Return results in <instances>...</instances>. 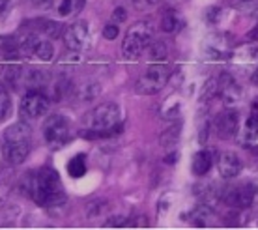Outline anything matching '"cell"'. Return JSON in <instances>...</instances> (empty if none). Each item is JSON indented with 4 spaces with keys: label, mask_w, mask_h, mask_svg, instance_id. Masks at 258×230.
<instances>
[{
    "label": "cell",
    "mask_w": 258,
    "mask_h": 230,
    "mask_svg": "<svg viewBox=\"0 0 258 230\" xmlns=\"http://www.w3.org/2000/svg\"><path fill=\"white\" fill-rule=\"evenodd\" d=\"M23 189L39 206L52 208V206H62L66 202V195L62 191L58 174L52 168H39L36 172H26Z\"/></svg>",
    "instance_id": "1"
},
{
    "label": "cell",
    "mask_w": 258,
    "mask_h": 230,
    "mask_svg": "<svg viewBox=\"0 0 258 230\" xmlns=\"http://www.w3.org/2000/svg\"><path fill=\"white\" fill-rule=\"evenodd\" d=\"M122 112L116 103H101L96 109L84 116V128L88 129L84 137L86 139H101L112 137L122 131Z\"/></svg>",
    "instance_id": "2"
},
{
    "label": "cell",
    "mask_w": 258,
    "mask_h": 230,
    "mask_svg": "<svg viewBox=\"0 0 258 230\" xmlns=\"http://www.w3.org/2000/svg\"><path fill=\"white\" fill-rule=\"evenodd\" d=\"M154 41V26L148 21H139L129 26L122 43V54L127 60H137Z\"/></svg>",
    "instance_id": "3"
},
{
    "label": "cell",
    "mask_w": 258,
    "mask_h": 230,
    "mask_svg": "<svg viewBox=\"0 0 258 230\" xmlns=\"http://www.w3.org/2000/svg\"><path fill=\"white\" fill-rule=\"evenodd\" d=\"M168 79H170V70L167 66L157 62V64L150 66L135 83V92L141 96H154L159 94L165 86H167Z\"/></svg>",
    "instance_id": "4"
},
{
    "label": "cell",
    "mask_w": 258,
    "mask_h": 230,
    "mask_svg": "<svg viewBox=\"0 0 258 230\" xmlns=\"http://www.w3.org/2000/svg\"><path fill=\"white\" fill-rule=\"evenodd\" d=\"M43 137L51 146H62L70 141L71 124L64 114H51L43 124Z\"/></svg>",
    "instance_id": "5"
},
{
    "label": "cell",
    "mask_w": 258,
    "mask_h": 230,
    "mask_svg": "<svg viewBox=\"0 0 258 230\" xmlns=\"http://www.w3.org/2000/svg\"><path fill=\"white\" fill-rule=\"evenodd\" d=\"M51 101L43 92H28L21 101V116L26 120H38L49 112Z\"/></svg>",
    "instance_id": "6"
},
{
    "label": "cell",
    "mask_w": 258,
    "mask_h": 230,
    "mask_svg": "<svg viewBox=\"0 0 258 230\" xmlns=\"http://www.w3.org/2000/svg\"><path fill=\"white\" fill-rule=\"evenodd\" d=\"M62 39H64V45L70 49V51H83L88 45V39H90V34H88V25L84 21H75V23H70L62 30Z\"/></svg>",
    "instance_id": "7"
},
{
    "label": "cell",
    "mask_w": 258,
    "mask_h": 230,
    "mask_svg": "<svg viewBox=\"0 0 258 230\" xmlns=\"http://www.w3.org/2000/svg\"><path fill=\"white\" fill-rule=\"evenodd\" d=\"M238 126H239V116L232 109L219 112V114L215 116V122H213L215 133H217V137H219L221 141L232 139L234 135L238 133Z\"/></svg>",
    "instance_id": "8"
},
{
    "label": "cell",
    "mask_w": 258,
    "mask_h": 230,
    "mask_svg": "<svg viewBox=\"0 0 258 230\" xmlns=\"http://www.w3.org/2000/svg\"><path fill=\"white\" fill-rule=\"evenodd\" d=\"M223 200L225 204H228L230 208H238V210H243V208H249L254 200V191L247 186H236V187H226L223 191Z\"/></svg>",
    "instance_id": "9"
},
{
    "label": "cell",
    "mask_w": 258,
    "mask_h": 230,
    "mask_svg": "<svg viewBox=\"0 0 258 230\" xmlns=\"http://www.w3.org/2000/svg\"><path fill=\"white\" fill-rule=\"evenodd\" d=\"M2 152L10 165H21L30 153V141H4Z\"/></svg>",
    "instance_id": "10"
},
{
    "label": "cell",
    "mask_w": 258,
    "mask_h": 230,
    "mask_svg": "<svg viewBox=\"0 0 258 230\" xmlns=\"http://www.w3.org/2000/svg\"><path fill=\"white\" fill-rule=\"evenodd\" d=\"M28 25V30L39 38H47V39H54L62 36V30L64 26L60 25L58 21H52V19H34Z\"/></svg>",
    "instance_id": "11"
},
{
    "label": "cell",
    "mask_w": 258,
    "mask_h": 230,
    "mask_svg": "<svg viewBox=\"0 0 258 230\" xmlns=\"http://www.w3.org/2000/svg\"><path fill=\"white\" fill-rule=\"evenodd\" d=\"M51 81V75L49 71L39 70V68H28V70H23V75H21V83L26 84V88L30 92H41Z\"/></svg>",
    "instance_id": "12"
},
{
    "label": "cell",
    "mask_w": 258,
    "mask_h": 230,
    "mask_svg": "<svg viewBox=\"0 0 258 230\" xmlns=\"http://www.w3.org/2000/svg\"><path fill=\"white\" fill-rule=\"evenodd\" d=\"M219 97H223V101L226 105H236L239 101V97H241L239 84L230 75H226V73H223L219 77Z\"/></svg>",
    "instance_id": "13"
},
{
    "label": "cell",
    "mask_w": 258,
    "mask_h": 230,
    "mask_svg": "<svg viewBox=\"0 0 258 230\" xmlns=\"http://www.w3.org/2000/svg\"><path fill=\"white\" fill-rule=\"evenodd\" d=\"M217 166H219V172H221V176H223V178L232 180V178H236L239 172H241V159H239L238 153L223 152V153H221Z\"/></svg>",
    "instance_id": "14"
},
{
    "label": "cell",
    "mask_w": 258,
    "mask_h": 230,
    "mask_svg": "<svg viewBox=\"0 0 258 230\" xmlns=\"http://www.w3.org/2000/svg\"><path fill=\"white\" fill-rule=\"evenodd\" d=\"M208 54L212 58H228L230 56V39L226 34H217L208 39Z\"/></svg>",
    "instance_id": "15"
},
{
    "label": "cell",
    "mask_w": 258,
    "mask_h": 230,
    "mask_svg": "<svg viewBox=\"0 0 258 230\" xmlns=\"http://www.w3.org/2000/svg\"><path fill=\"white\" fill-rule=\"evenodd\" d=\"M213 166V152L210 150H200L199 153H195L193 157V174L197 176H204V174L210 172V168Z\"/></svg>",
    "instance_id": "16"
},
{
    "label": "cell",
    "mask_w": 258,
    "mask_h": 230,
    "mask_svg": "<svg viewBox=\"0 0 258 230\" xmlns=\"http://www.w3.org/2000/svg\"><path fill=\"white\" fill-rule=\"evenodd\" d=\"M32 139V129L26 122H17L6 129L4 141H30Z\"/></svg>",
    "instance_id": "17"
},
{
    "label": "cell",
    "mask_w": 258,
    "mask_h": 230,
    "mask_svg": "<svg viewBox=\"0 0 258 230\" xmlns=\"http://www.w3.org/2000/svg\"><path fill=\"white\" fill-rule=\"evenodd\" d=\"M32 56H36L38 60H41V62H49V60H52V56H54V47H52V43L49 39L39 38L38 36L32 47Z\"/></svg>",
    "instance_id": "18"
},
{
    "label": "cell",
    "mask_w": 258,
    "mask_h": 230,
    "mask_svg": "<svg viewBox=\"0 0 258 230\" xmlns=\"http://www.w3.org/2000/svg\"><path fill=\"white\" fill-rule=\"evenodd\" d=\"M99 92H101V88L97 83H83L75 88V97L79 101H92L99 96Z\"/></svg>",
    "instance_id": "19"
},
{
    "label": "cell",
    "mask_w": 258,
    "mask_h": 230,
    "mask_svg": "<svg viewBox=\"0 0 258 230\" xmlns=\"http://www.w3.org/2000/svg\"><path fill=\"white\" fill-rule=\"evenodd\" d=\"M230 6L247 17H258V0H230Z\"/></svg>",
    "instance_id": "20"
},
{
    "label": "cell",
    "mask_w": 258,
    "mask_h": 230,
    "mask_svg": "<svg viewBox=\"0 0 258 230\" xmlns=\"http://www.w3.org/2000/svg\"><path fill=\"white\" fill-rule=\"evenodd\" d=\"M213 215V210H212V204H199L197 206V210L193 211V215H191V219H193V224L195 226H206L208 223H210V219H212Z\"/></svg>",
    "instance_id": "21"
},
{
    "label": "cell",
    "mask_w": 258,
    "mask_h": 230,
    "mask_svg": "<svg viewBox=\"0 0 258 230\" xmlns=\"http://www.w3.org/2000/svg\"><path fill=\"white\" fill-rule=\"evenodd\" d=\"M217 96H219V79H208L206 84L202 86V92H200V103L208 105Z\"/></svg>",
    "instance_id": "22"
},
{
    "label": "cell",
    "mask_w": 258,
    "mask_h": 230,
    "mask_svg": "<svg viewBox=\"0 0 258 230\" xmlns=\"http://www.w3.org/2000/svg\"><path fill=\"white\" fill-rule=\"evenodd\" d=\"M180 26V17L174 10H167V12L161 15V30L163 32H174L176 28Z\"/></svg>",
    "instance_id": "23"
},
{
    "label": "cell",
    "mask_w": 258,
    "mask_h": 230,
    "mask_svg": "<svg viewBox=\"0 0 258 230\" xmlns=\"http://www.w3.org/2000/svg\"><path fill=\"white\" fill-rule=\"evenodd\" d=\"M68 172H70V176H73V178H81V176L86 174V161H84L83 153H81V155H75V157L68 163Z\"/></svg>",
    "instance_id": "24"
},
{
    "label": "cell",
    "mask_w": 258,
    "mask_h": 230,
    "mask_svg": "<svg viewBox=\"0 0 258 230\" xmlns=\"http://www.w3.org/2000/svg\"><path fill=\"white\" fill-rule=\"evenodd\" d=\"M12 114V96L2 84H0V122H4Z\"/></svg>",
    "instance_id": "25"
},
{
    "label": "cell",
    "mask_w": 258,
    "mask_h": 230,
    "mask_svg": "<svg viewBox=\"0 0 258 230\" xmlns=\"http://www.w3.org/2000/svg\"><path fill=\"white\" fill-rule=\"evenodd\" d=\"M180 129H181V124H174V126H170L168 129H165L161 135V146H174L178 139H180Z\"/></svg>",
    "instance_id": "26"
},
{
    "label": "cell",
    "mask_w": 258,
    "mask_h": 230,
    "mask_svg": "<svg viewBox=\"0 0 258 230\" xmlns=\"http://www.w3.org/2000/svg\"><path fill=\"white\" fill-rule=\"evenodd\" d=\"M148 52H150V60H154V62H163L168 54V49L163 41H152V43L148 45Z\"/></svg>",
    "instance_id": "27"
},
{
    "label": "cell",
    "mask_w": 258,
    "mask_h": 230,
    "mask_svg": "<svg viewBox=\"0 0 258 230\" xmlns=\"http://www.w3.org/2000/svg\"><path fill=\"white\" fill-rule=\"evenodd\" d=\"M133 6L139 12H148V10H154L155 6H159V0H133Z\"/></svg>",
    "instance_id": "28"
},
{
    "label": "cell",
    "mask_w": 258,
    "mask_h": 230,
    "mask_svg": "<svg viewBox=\"0 0 258 230\" xmlns=\"http://www.w3.org/2000/svg\"><path fill=\"white\" fill-rule=\"evenodd\" d=\"M247 131L254 137H258V110H252V114L247 120Z\"/></svg>",
    "instance_id": "29"
},
{
    "label": "cell",
    "mask_w": 258,
    "mask_h": 230,
    "mask_svg": "<svg viewBox=\"0 0 258 230\" xmlns=\"http://www.w3.org/2000/svg\"><path fill=\"white\" fill-rule=\"evenodd\" d=\"M13 10V0H0V19H6Z\"/></svg>",
    "instance_id": "30"
},
{
    "label": "cell",
    "mask_w": 258,
    "mask_h": 230,
    "mask_svg": "<svg viewBox=\"0 0 258 230\" xmlns=\"http://www.w3.org/2000/svg\"><path fill=\"white\" fill-rule=\"evenodd\" d=\"M8 195H10V184H8L6 180L0 178V208L6 204Z\"/></svg>",
    "instance_id": "31"
},
{
    "label": "cell",
    "mask_w": 258,
    "mask_h": 230,
    "mask_svg": "<svg viewBox=\"0 0 258 230\" xmlns=\"http://www.w3.org/2000/svg\"><path fill=\"white\" fill-rule=\"evenodd\" d=\"M118 32H120V30H118V25H114V23H112V25H107L103 28V38L105 39H116L118 38Z\"/></svg>",
    "instance_id": "32"
},
{
    "label": "cell",
    "mask_w": 258,
    "mask_h": 230,
    "mask_svg": "<svg viewBox=\"0 0 258 230\" xmlns=\"http://www.w3.org/2000/svg\"><path fill=\"white\" fill-rule=\"evenodd\" d=\"M206 19L208 23H212V25H217L221 19V8H210L206 13Z\"/></svg>",
    "instance_id": "33"
},
{
    "label": "cell",
    "mask_w": 258,
    "mask_h": 230,
    "mask_svg": "<svg viewBox=\"0 0 258 230\" xmlns=\"http://www.w3.org/2000/svg\"><path fill=\"white\" fill-rule=\"evenodd\" d=\"M208 135H210V122H202L200 124V129H199V141L200 144H204L208 141Z\"/></svg>",
    "instance_id": "34"
},
{
    "label": "cell",
    "mask_w": 258,
    "mask_h": 230,
    "mask_svg": "<svg viewBox=\"0 0 258 230\" xmlns=\"http://www.w3.org/2000/svg\"><path fill=\"white\" fill-rule=\"evenodd\" d=\"M58 13L62 17L71 15V13H73V0H62V4L58 6Z\"/></svg>",
    "instance_id": "35"
},
{
    "label": "cell",
    "mask_w": 258,
    "mask_h": 230,
    "mask_svg": "<svg viewBox=\"0 0 258 230\" xmlns=\"http://www.w3.org/2000/svg\"><path fill=\"white\" fill-rule=\"evenodd\" d=\"M125 19H127V13H125L123 8H116V10L112 12V21H114V23H123Z\"/></svg>",
    "instance_id": "36"
},
{
    "label": "cell",
    "mask_w": 258,
    "mask_h": 230,
    "mask_svg": "<svg viewBox=\"0 0 258 230\" xmlns=\"http://www.w3.org/2000/svg\"><path fill=\"white\" fill-rule=\"evenodd\" d=\"M32 2L38 8H43V10H47V8L52 6V0H32Z\"/></svg>",
    "instance_id": "37"
},
{
    "label": "cell",
    "mask_w": 258,
    "mask_h": 230,
    "mask_svg": "<svg viewBox=\"0 0 258 230\" xmlns=\"http://www.w3.org/2000/svg\"><path fill=\"white\" fill-rule=\"evenodd\" d=\"M86 0H73V13H79L84 8Z\"/></svg>",
    "instance_id": "38"
},
{
    "label": "cell",
    "mask_w": 258,
    "mask_h": 230,
    "mask_svg": "<svg viewBox=\"0 0 258 230\" xmlns=\"http://www.w3.org/2000/svg\"><path fill=\"white\" fill-rule=\"evenodd\" d=\"M247 39H251V41H254V39H258V25L252 28L251 32L247 34Z\"/></svg>",
    "instance_id": "39"
},
{
    "label": "cell",
    "mask_w": 258,
    "mask_h": 230,
    "mask_svg": "<svg viewBox=\"0 0 258 230\" xmlns=\"http://www.w3.org/2000/svg\"><path fill=\"white\" fill-rule=\"evenodd\" d=\"M251 81H252V84H254V86H258V70L254 71V73H252Z\"/></svg>",
    "instance_id": "40"
},
{
    "label": "cell",
    "mask_w": 258,
    "mask_h": 230,
    "mask_svg": "<svg viewBox=\"0 0 258 230\" xmlns=\"http://www.w3.org/2000/svg\"><path fill=\"white\" fill-rule=\"evenodd\" d=\"M252 110H258V97L252 101Z\"/></svg>",
    "instance_id": "41"
}]
</instances>
